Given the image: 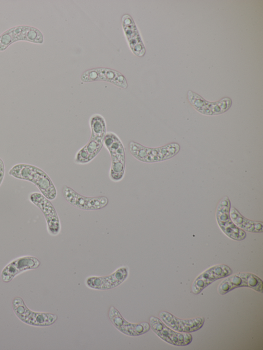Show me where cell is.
Wrapping results in <instances>:
<instances>
[{"instance_id": "6da1fadb", "label": "cell", "mask_w": 263, "mask_h": 350, "mask_svg": "<svg viewBox=\"0 0 263 350\" xmlns=\"http://www.w3.org/2000/svg\"><path fill=\"white\" fill-rule=\"evenodd\" d=\"M9 174L17 179L30 182L49 200H54L57 190L49 176L42 169L33 165L19 163L9 171Z\"/></svg>"}, {"instance_id": "ba28073f", "label": "cell", "mask_w": 263, "mask_h": 350, "mask_svg": "<svg viewBox=\"0 0 263 350\" xmlns=\"http://www.w3.org/2000/svg\"><path fill=\"white\" fill-rule=\"evenodd\" d=\"M149 325L151 328L158 337L171 345L183 346L189 345L192 341L193 337L190 333L177 332L155 316L151 317Z\"/></svg>"}, {"instance_id": "8fae6325", "label": "cell", "mask_w": 263, "mask_h": 350, "mask_svg": "<svg viewBox=\"0 0 263 350\" xmlns=\"http://www.w3.org/2000/svg\"><path fill=\"white\" fill-rule=\"evenodd\" d=\"M232 269L226 264L212 266L199 274L194 280L191 289L194 294H200L214 281L232 274Z\"/></svg>"}, {"instance_id": "9a60e30c", "label": "cell", "mask_w": 263, "mask_h": 350, "mask_svg": "<svg viewBox=\"0 0 263 350\" xmlns=\"http://www.w3.org/2000/svg\"><path fill=\"white\" fill-rule=\"evenodd\" d=\"M81 80L83 82L106 81L123 89L128 87L127 81L121 73L108 68H99L87 70L82 74Z\"/></svg>"}, {"instance_id": "5b68a950", "label": "cell", "mask_w": 263, "mask_h": 350, "mask_svg": "<svg viewBox=\"0 0 263 350\" xmlns=\"http://www.w3.org/2000/svg\"><path fill=\"white\" fill-rule=\"evenodd\" d=\"M241 287L251 288L260 293H263L262 280L255 274L248 272H239L227 276L220 283L217 290L219 294L223 295Z\"/></svg>"}, {"instance_id": "e0dca14e", "label": "cell", "mask_w": 263, "mask_h": 350, "mask_svg": "<svg viewBox=\"0 0 263 350\" xmlns=\"http://www.w3.org/2000/svg\"><path fill=\"white\" fill-rule=\"evenodd\" d=\"M104 146V140L90 138L88 142L76 153L74 162L84 165L90 162L100 152Z\"/></svg>"}, {"instance_id": "d6986e66", "label": "cell", "mask_w": 263, "mask_h": 350, "mask_svg": "<svg viewBox=\"0 0 263 350\" xmlns=\"http://www.w3.org/2000/svg\"><path fill=\"white\" fill-rule=\"evenodd\" d=\"M91 134L90 138L104 140L107 133L106 123L104 117L98 113L92 115L89 120Z\"/></svg>"}, {"instance_id": "4fadbf2b", "label": "cell", "mask_w": 263, "mask_h": 350, "mask_svg": "<svg viewBox=\"0 0 263 350\" xmlns=\"http://www.w3.org/2000/svg\"><path fill=\"white\" fill-rule=\"evenodd\" d=\"M108 317L114 327L127 336H139L147 333L151 328L149 323L146 322L134 323L127 321L113 306L109 308Z\"/></svg>"}, {"instance_id": "9c48e42d", "label": "cell", "mask_w": 263, "mask_h": 350, "mask_svg": "<svg viewBox=\"0 0 263 350\" xmlns=\"http://www.w3.org/2000/svg\"><path fill=\"white\" fill-rule=\"evenodd\" d=\"M30 201L38 207L45 219L48 233L58 235L61 231V223L57 212L50 200L41 193L33 192L29 195Z\"/></svg>"}, {"instance_id": "8992f818", "label": "cell", "mask_w": 263, "mask_h": 350, "mask_svg": "<svg viewBox=\"0 0 263 350\" xmlns=\"http://www.w3.org/2000/svg\"><path fill=\"white\" fill-rule=\"evenodd\" d=\"M231 202L227 196L223 197L218 202L216 218L221 230L229 238L236 241H242L246 237V232L237 227L232 220L230 211Z\"/></svg>"}, {"instance_id": "277c9868", "label": "cell", "mask_w": 263, "mask_h": 350, "mask_svg": "<svg viewBox=\"0 0 263 350\" xmlns=\"http://www.w3.org/2000/svg\"><path fill=\"white\" fill-rule=\"evenodd\" d=\"M12 308L15 315L21 321L31 326H50L58 319V316L55 314L31 310L27 306L22 298L19 297L13 299Z\"/></svg>"}, {"instance_id": "7a4b0ae2", "label": "cell", "mask_w": 263, "mask_h": 350, "mask_svg": "<svg viewBox=\"0 0 263 350\" xmlns=\"http://www.w3.org/2000/svg\"><path fill=\"white\" fill-rule=\"evenodd\" d=\"M104 146L111 158L109 178L113 182H119L124 178L125 171V151L123 144L116 133L108 131L104 139Z\"/></svg>"}, {"instance_id": "2e32d148", "label": "cell", "mask_w": 263, "mask_h": 350, "mask_svg": "<svg viewBox=\"0 0 263 350\" xmlns=\"http://www.w3.org/2000/svg\"><path fill=\"white\" fill-rule=\"evenodd\" d=\"M41 264L39 260L31 256L17 258L5 266L1 272V277L5 282L11 281L18 274L31 269L37 268Z\"/></svg>"}, {"instance_id": "52a82bcc", "label": "cell", "mask_w": 263, "mask_h": 350, "mask_svg": "<svg viewBox=\"0 0 263 350\" xmlns=\"http://www.w3.org/2000/svg\"><path fill=\"white\" fill-rule=\"evenodd\" d=\"M62 195L69 204L83 210H100L105 207L109 203L108 198L105 196H84L67 185L63 187Z\"/></svg>"}, {"instance_id": "30bf717a", "label": "cell", "mask_w": 263, "mask_h": 350, "mask_svg": "<svg viewBox=\"0 0 263 350\" xmlns=\"http://www.w3.org/2000/svg\"><path fill=\"white\" fill-rule=\"evenodd\" d=\"M129 274L128 267L122 266L108 276L88 277L85 279V284L90 289L102 290L111 289L124 282Z\"/></svg>"}, {"instance_id": "ffe728a7", "label": "cell", "mask_w": 263, "mask_h": 350, "mask_svg": "<svg viewBox=\"0 0 263 350\" xmlns=\"http://www.w3.org/2000/svg\"><path fill=\"white\" fill-rule=\"evenodd\" d=\"M5 168L3 160L0 158V186L2 183L5 176Z\"/></svg>"}, {"instance_id": "3957f363", "label": "cell", "mask_w": 263, "mask_h": 350, "mask_svg": "<svg viewBox=\"0 0 263 350\" xmlns=\"http://www.w3.org/2000/svg\"><path fill=\"white\" fill-rule=\"evenodd\" d=\"M129 150L132 156L144 163H155L170 159L180 150L177 143H171L159 147H147L139 143L131 141L128 144Z\"/></svg>"}, {"instance_id": "7c38bea8", "label": "cell", "mask_w": 263, "mask_h": 350, "mask_svg": "<svg viewBox=\"0 0 263 350\" xmlns=\"http://www.w3.org/2000/svg\"><path fill=\"white\" fill-rule=\"evenodd\" d=\"M187 98L191 105L199 112L206 115H216L227 111L231 107L232 101L224 98L215 102H208L199 94L189 91Z\"/></svg>"}, {"instance_id": "ac0fdd59", "label": "cell", "mask_w": 263, "mask_h": 350, "mask_svg": "<svg viewBox=\"0 0 263 350\" xmlns=\"http://www.w3.org/2000/svg\"><path fill=\"white\" fill-rule=\"evenodd\" d=\"M230 215L234 223L241 229L251 232H262V222L252 221L245 218L235 207H231Z\"/></svg>"}, {"instance_id": "5bb4252c", "label": "cell", "mask_w": 263, "mask_h": 350, "mask_svg": "<svg viewBox=\"0 0 263 350\" xmlns=\"http://www.w3.org/2000/svg\"><path fill=\"white\" fill-rule=\"evenodd\" d=\"M159 318L167 326L180 333L197 331L202 327L205 322L203 317L183 319L164 310L159 313Z\"/></svg>"}]
</instances>
